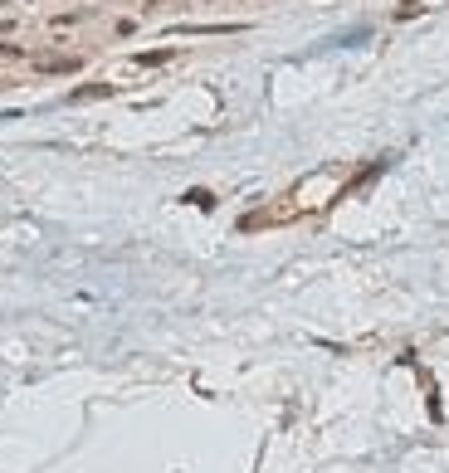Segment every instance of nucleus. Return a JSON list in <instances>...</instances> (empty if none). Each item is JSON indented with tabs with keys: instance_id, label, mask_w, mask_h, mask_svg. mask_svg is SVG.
<instances>
[{
	"instance_id": "1",
	"label": "nucleus",
	"mask_w": 449,
	"mask_h": 473,
	"mask_svg": "<svg viewBox=\"0 0 449 473\" xmlns=\"http://www.w3.org/2000/svg\"><path fill=\"white\" fill-rule=\"evenodd\" d=\"M34 69L59 79V74H79V69H83V59H44V54H34Z\"/></svg>"
},
{
	"instance_id": "2",
	"label": "nucleus",
	"mask_w": 449,
	"mask_h": 473,
	"mask_svg": "<svg viewBox=\"0 0 449 473\" xmlns=\"http://www.w3.org/2000/svg\"><path fill=\"white\" fill-rule=\"evenodd\" d=\"M98 98H112V84H88V88H74L69 102H98Z\"/></svg>"
},
{
	"instance_id": "3",
	"label": "nucleus",
	"mask_w": 449,
	"mask_h": 473,
	"mask_svg": "<svg viewBox=\"0 0 449 473\" xmlns=\"http://www.w3.org/2000/svg\"><path fill=\"white\" fill-rule=\"evenodd\" d=\"M176 59V49H147V54H137L132 64H142V69H156V64H171Z\"/></svg>"
},
{
	"instance_id": "4",
	"label": "nucleus",
	"mask_w": 449,
	"mask_h": 473,
	"mask_svg": "<svg viewBox=\"0 0 449 473\" xmlns=\"http://www.w3.org/2000/svg\"><path fill=\"white\" fill-rule=\"evenodd\" d=\"M0 59H15V64H20V59H29V49L15 44V39H0Z\"/></svg>"
},
{
	"instance_id": "5",
	"label": "nucleus",
	"mask_w": 449,
	"mask_h": 473,
	"mask_svg": "<svg viewBox=\"0 0 449 473\" xmlns=\"http://www.w3.org/2000/svg\"><path fill=\"white\" fill-rule=\"evenodd\" d=\"M420 10H425V5H420V0H406V5H396V15H391V20H415V15H420Z\"/></svg>"
},
{
	"instance_id": "6",
	"label": "nucleus",
	"mask_w": 449,
	"mask_h": 473,
	"mask_svg": "<svg viewBox=\"0 0 449 473\" xmlns=\"http://www.w3.org/2000/svg\"><path fill=\"white\" fill-rule=\"evenodd\" d=\"M112 34H117V39H127V34H137V20H127V15H122V20L112 25Z\"/></svg>"
},
{
	"instance_id": "7",
	"label": "nucleus",
	"mask_w": 449,
	"mask_h": 473,
	"mask_svg": "<svg viewBox=\"0 0 449 473\" xmlns=\"http://www.w3.org/2000/svg\"><path fill=\"white\" fill-rule=\"evenodd\" d=\"M15 29H20V20H15V15H0V39H15Z\"/></svg>"
},
{
	"instance_id": "8",
	"label": "nucleus",
	"mask_w": 449,
	"mask_h": 473,
	"mask_svg": "<svg viewBox=\"0 0 449 473\" xmlns=\"http://www.w3.org/2000/svg\"><path fill=\"white\" fill-rule=\"evenodd\" d=\"M142 5H147V10H161V5H171V0H142Z\"/></svg>"
}]
</instances>
